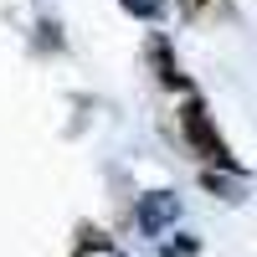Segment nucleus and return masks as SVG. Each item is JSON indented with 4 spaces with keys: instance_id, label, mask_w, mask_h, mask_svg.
Returning a JSON list of instances; mask_svg holds the SVG:
<instances>
[{
    "instance_id": "6",
    "label": "nucleus",
    "mask_w": 257,
    "mask_h": 257,
    "mask_svg": "<svg viewBox=\"0 0 257 257\" xmlns=\"http://www.w3.org/2000/svg\"><path fill=\"white\" fill-rule=\"evenodd\" d=\"M128 11H139V16H155V11H160V0H128Z\"/></svg>"
},
{
    "instance_id": "1",
    "label": "nucleus",
    "mask_w": 257,
    "mask_h": 257,
    "mask_svg": "<svg viewBox=\"0 0 257 257\" xmlns=\"http://www.w3.org/2000/svg\"><path fill=\"white\" fill-rule=\"evenodd\" d=\"M180 128H185V139H190V149H196L201 160H211V165H226V170H237V160H231V149H226V139L211 128V118H206V103H196L190 98L185 103V113H180Z\"/></svg>"
},
{
    "instance_id": "2",
    "label": "nucleus",
    "mask_w": 257,
    "mask_h": 257,
    "mask_svg": "<svg viewBox=\"0 0 257 257\" xmlns=\"http://www.w3.org/2000/svg\"><path fill=\"white\" fill-rule=\"evenodd\" d=\"M175 216H180V201L170 196V190H155V196L139 201V226L144 231H160V226H170Z\"/></svg>"
},
{
    "instance_id": "5",
    "label": "nucleus",
    "mask_w": 257,
    "mask_h": 257,
    "mask_svg": "<svg viewBox=\"0 0 257 257\" xmlns=\"http://www.w3.org/2000/svg\"><path fill=\"white\" fill-rule=\"evenodd\" d=\"M165 257H196V242H170Z\"/></svg>"
},
{
    "instance_id": "3",
    "label": "nucleus",
    "mask_w": 257,
    "mask_h": 257,
    "mask_svg": "<svg viewBox=\"0 0 257 257\" xmlns=\"http://www.w3.org/2000/svg\"><path fill=\"white\" fill-rule=\"evenodd\" d=\"M155 67H160V77L170 82V88H185V77H180V67H175V57H170L165 41H155Z\"/></svg>"
},
{
    "instance_id": "4",
    "label": "nucleus",
    "mask_w": 257,
    "mask_h": 257,
    "mask_svg": "<svg viewBox=\"0 0 257 257\" xmlns=\"http://www.w3.org/2000/svg\"><path fill=\"white\" fill-rule=\"evenodd\" d=\"M180 11L185 16H206V11H216V0H180Z\"/></svg>"
}]
</instances>
